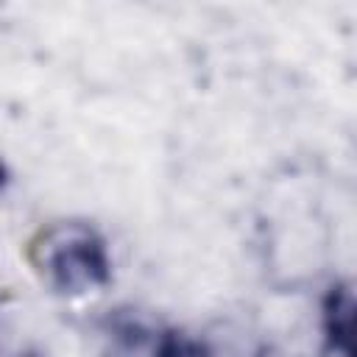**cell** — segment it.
<instances>
[{
	"instance_id": "7a4b0ae2",
	"label": "cell",
	"mask_w": 357,
	"mask_h": 357,
	"mask_svg": "<svg viewBox=\"0 0 357 357\" xmlns=\"http://www.w3.org/2000/svg\"><path fill=\"white\" fill-rule=\"evenodd\" d=\"M321 326L326 351L337 357H354V293L349 282H337L326 290L321 307Z\"/></svg>"
},
{
	"instance_id": "6da1fadb",
	"label": "cell",
	"mask_w": 357,
	"mask_h": 357,
	"mask_svg": "<svg viewBox=\"0 0 357 357\" xmlns=\"http://www.w3.org/2000/svg\"><path fill=\"white\" fill-rule=\"evenodd\" d=\"M28 259L59 296H84L112 282V259L103 234L84 220L45 226L28 245Z\"/></svg>"
},
{
	"instance_id": "3957f363",
	"label": "cell",
	"mask_w": 357,
	"mask_h": 357,
	"mask_svg": "<svg viewBox=\"0 0 357 357\" xmlns=\"http://www.w3.org/2000/svg\"><path fill=\"white\" fill-rule=\"evenodd\" d=\"M139 357H212L209 346L178 329H159L145 335Z\"/></svg>"
},
{
	"instance_id": "277c9868",
	"label": "cell",
	"mask_w": 357,
	"mask_h": 357,
	"mask_svg": "<svg viewBox=\"0 0 357 357\" xmlns=\"http://www.w3.org/2000/svg\"><path fill=\"white\" fill-rule=\"evenodd\" d=\"M6 181H8V170H6V165H3V159H0V190L6 187Z\"/></svg>"
}]
</instances>
